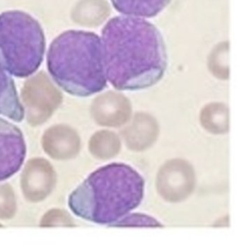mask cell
Listing matches in <instances>:
<instances>
[{
    "label": "cell",
    "mask_w": 251,
    "mask_h": 251,
    "mask_svg": "<svg viewBox=\"0 0 251 251\" xmlns=\"http://www.w3.org/2000/svg\"><path fill=\"white\" fill-rule=\"evenodd\" d=\"M107 80L118 90H140L156 84L167 69L159 29L144 18L118 16L101 35Z\"/></svg>",
    "instance_id": "cell-1"
},
{
    "label": "cell",
    "mask_w": 251,
    "mask_h": 251,
    "mask_svg": "<svg viewBox=\"0 0 251 251\" xmlns=\"http://www.w3.org/2000/svg\"><path fill=\"white\" fill-rule=\"evenodd\" d=\"M26 146L22 130L0 118V181L14 176L22 167Z\"/></svg>",
    "instance_id": "cell-7"
},
{
    "label": "cell",
    "mask_w": 251,
    "mask_h": 251,
    "mask_svg": "<svg viewBox=\"0 0 251 251\" xmlns=\"http://www.w3.org/2000/svg\"><path fill=\"white\" fill-rule=\"evenodd\" d=\"M17 212V199L9 183L0 184V220H10Z\"/></svg>",
    "instance_id": "cell-13"
},
{
    "label": "cell",
    "mask_w": 251,
    "mask_h": 251,
    "mask_svg": "<svg viewBox=\"0 0 251 251\" xmlns=\"http://www.w3.org/2000/svg\"><path fill=\"white\" fill-rule=\"evenodd\" d=\"M21 97L25 118L32 126L48 121L63 101L62 92L43 72L25 80L21 90Z\"/></svg>",
    "instance_id": "cell-5"
},
{
    "label": "cell",
    "mask_w": 251,
    "mask_h": 251,
    "mask_svg": "<svg viewBox=\"0 0 251 251\" xmlns=\"http://www.w3.org/2000/svg\"><path fill=\"white\" fill-rule=\"evenodd\" d=\"M45 52L40 24L29 14L13 10L0 14V65L17 77L37 71Z\"/></svg>",
    "instance_id": "cell-4"
},
{
    "label": "cell",
    "mask_w": 251,
    "mask_h": 251,
    "mask_svg": "<svg viewBox=\"0 0 251 251\" xmlns=\"http://www.w3.org/2000/svg\"><path fill=\"white\" fill-rule=\"evenodd\" d=\"M121 14L138 18H152L163 11L171 0H111Z\"/></svg>",
    "instance_id": "cell-11"
},
{
    "label": "cell",
    "mask_w": 251,
    "mask_h": 251,
    "mask_svg": "<svg viewBox=\"0 0 251 251\" xmlns=\"http://www.w3.org/2000/svg\"><path fill=\"white\" fill-rule=\"evenodd\" d=\"M89 151L98 159H108L118 150V139L113 132L102 130L94 133L89 140Z\"/></svg>",
    "instance_id": "cell-12"
},
{
    "label": "cell",
    "mask_w": 251,
    "mask_h": 251,
    "mask_svg": "<svg viewBox=\"0 0 251 251\" xmlns=\"http://www.w3.org/2000/svg\"><path fill=\"white\" fill-rule=\"evenodd\" d=\"M43 151L54 160L75 158L80 149L77 132L68 125H55L48 127L41 138Z\"/></svg>",
    "instance_id": "cell-8"
},
{
    "label": "cell",
    "mask_w": 251,
    "mask_h": 251,
    "mask_svg": "<svg viewBox=\"0 0 251 251\" xmlns=\"http://www.w3.org/2000/svg\"><path fill=\"white\" fill-rule=\"evenodd\" d=\"M57 176L49 161L32 158L26 162L21 174V189L25 198L32 203L47 198L56 186Z\"/></svg>",
    "instance_id": "cell-6"
},
{
    "label": "cell",
    "mask_w": 251,
    "mask_h": 251,
    "mask_svg": "<svg viewBox=\"0 0 251 251\" xmlns=\"http://www.w3.org/2000/svg\"><path fill=\"white\" fill-rule=\"evenodd\" d=\"M47 69L66 92L87 97L107 85L101 38L94 32L67 30L59 34L47 52Z\"/></svg>",
    "instance_id": "cell-3"
},
{
    "label": "cell",
    "mask_w": 251,
    "mask_h": 251,
    "mask_svg": "<svg viewBox=\"0 0 251 251\" xmlns=\"http://www.w3.org/2000/svg\"><path fill=\"white\" fill-rule=\"evenodd\" d=\"M40 226H73L74 219L66 211L59 208H53L47 211L41 218Z\"/></svg>",
    "instance_id": "cell-14"
},
{
    "label": "cell",
    "mask_w": 251,
    "mask_h": 251,
    "mask_svg": "<svg viewBox=\"0 0 251 251\" xmlns=\"http://www.w3.org/2000/svg\"><path fill=\"white\" fill-rule=\"evenodd\" d=\"M122 100L123 97L113 92H107L96 97L90 107L93 120L102 126H117L122 121L120 118Z\"/></svg>",
    "instance_id": "cell-10"
},
{
    "label": "cell",
    "mask_w": 251,
    "mask_h": 251,
    "mask_svg": "<svg viewBox=\"0 0 251 251\" xmlns=\"http://www.w3.org/2000/svg\"><path fill=\"white\" fill-rule=\"evenodd\" d=\"M0 115L20 123L25 118L24 107L19 99L13 78L0 65Z\"/></svg>",
    "instance_id": "cell-9"
},
{
    "label": "cell",
    "mask_w": 251,
    "mask_h": 251,
    "mask_svg": "<svg viewBox=\"0 0 251 251\" xmlns=\"http://www.w3.org/2000/svg\"><path fill=\"white\" fill-rule=\"evenodd\" d=\"M144 179L129 165L111 163L92 172L69 196L77 217L91 223L117 226L144 196Z\"/></svg>",
    "instance_id": "cell-2"
}]
</instances>
